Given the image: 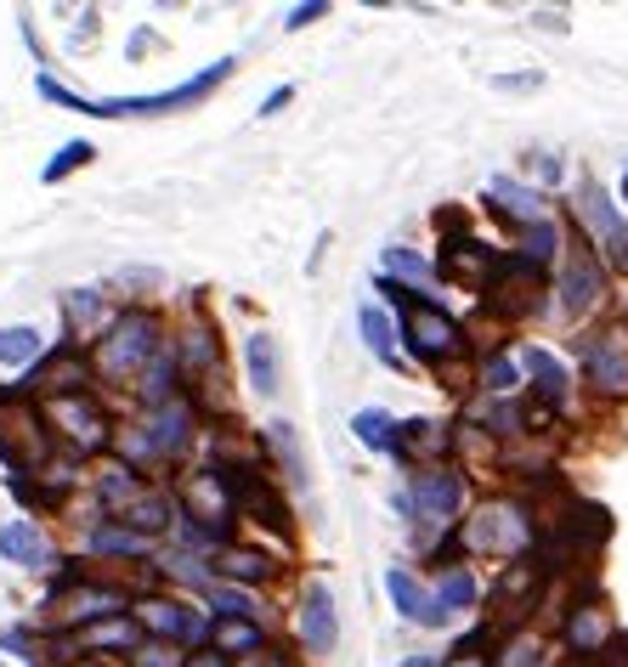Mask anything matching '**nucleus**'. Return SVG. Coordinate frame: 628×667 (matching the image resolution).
<instances>
[{
  "mask_svg": "<svg viewBox=\"0 0 628 667\" xmlns=\"http://www.w3.org/2000/svg\"><path fill=\"white\" fill-rule=\"evenodd\" d=\"M210 640H216V651H239V656H255V651H260V628H255L249 617H221V622L210 628Z\"/></svg>",
  "mask_w": 628,
  "mask_h": 667,
  "instance_id": "17",
  "label": "nucleus"
},
{
  "mask_svg": "<svg viewBox=\"0 0 628 667\" xmlns=\"http://www.w3.org/2000/svg\"><path fill=\"white\" fill-rule=\"evenodd\" d=\"M578 204H583V221H589V226H594V238H606V244H612V249H617V244H623V232H628V226H623V221H617V210H612V198H606V192H601V187H583V198H578Z\"/></svg>",
  "mask_w": 628,
  "mask_h": 667,
  "instance_id": "14",
  "label": "nucleus"
},
{
  "mask_svg": "<svg viewBox=\"0 0 628 667\" xmlns=\"http://www.w3.org/2000/svg\"><path fill=\"white\" fill-rule=\"evenodd\" d=\"M85 159H91V142H69V148H62V153L46 164V171H40V182H62L69 171H80Z\"/></svg>",
  "mask_w": 628,
  "mask_h": 667,
  "instance_id": "29",
  "label": "nucleus"
},
{
  "mask_svg": "<svg viewBox=\"0 0 628 667\" xmlns=\"http://www.w3.org/2000/svg\"><path fill=\"white\" fill-rule=\"evenodd\" d=\"M408 346L425 362H442V356H453L458 346H465V334H458V323L437 306H408Z\"/></svg>",
  "mask_w": 628,
  "mask_h": 667,
  "instance_id": "3",
  "label": "nucleus"
},
{
  "mask_svg": "<svg viewBox=\"0 0 628 667\" xmlns=\"http://www.w3.org/2000/svg\"><path fill=\"white\" fill-rule=\"evenodd\" d=\"M182 430H187V408H182V402H171V408H164V413L153 419V430H148V436H142L137 447L164 453V447H176V442H182Z\"/></svg>",
  "mask_w": 628,
  "mask_h": 667,
  "instance_id": "22",
  "label": "nucleus"
},
{
  "mask_svg": "<svg viewBox=\"0 0 628 667\" xmlns=\"http://www.w3.org/2000/svg\"><path fill=\"white\" fill-rule=\"evenodd\" d=\"M216 611H221V617H244L249 599H244V594H216Z\"/></svg>",
  "mask_w": 628,
  "mask_h": 667,
  "instance_id": "36",
  "label": "nucleus"
},
{
  "mask_svg": "<svg viewBox=\"0 0 628 667\" xmlns=\"http://www.w3.org/2000/svg\"><path fill=\"white\" fill-rule=\"evenodd\" d=\"M555 244H560V232H555L549 221H538V226H526V255H533V260L555 255Z\"/></svg>",
  "mask_w": 628,
  "mask_h": 667,
  "instance_id": "32",
  "label": "nucleus"
},
{
  "mask_svg": "<svg viewBox=\"0 0 628 667\" xmlns=\"http://www.w3.org/2000/svg\"><path fill=\"white\" fill-rule=\"evenodd\" d=\"M362 340L374 346V356L396 362V351H391V317H385L380 306H362Z\"/></svg>",
  "mask_w": 628,
  "mask_h": 667,
  "instance_id": "26",
  "label": "nucleus"
},
{
  "mask_svg": "<svg viewBox=\"0 0 628 667\" xmlns=\"http://www.w3.org/2000/svg\"><path fill=\"white\" fill-rule=\"evenodd\" d=\"M142 622L153 628V633H171V640H205V622H198L193 611H182V606H171V599H148L142 606Z\"/></svg>",
  "mask_w": 628,
  "mask_h": 667,
  "instance_id": "9",
  "label": "nucleus"
},
{
  "mask_svg": "<svg viewBox=\"0 0 628 667\" xmlns=\"http://www.w3.org/2000/svg\"><path fill=\"white\" fill-rule=\"evenodd\" d=\"M148 356H153V317L125 312V317L114 323V334L103 340V368H108L114 379H130Z\"/></svg>",
  "mask_w": 628,
  "mask_h": 667,
  "instance_id": "2",
  "label": "nucleus"
},
{
  "mask_svg": "<svg viewBox=\"0 0 628 667\" xmlns=\"http://www.w3.org/2000/svg\"><path fill=\"white\" fill-rule=\"evenodd\" d=\"M221 572H226V577H249V583H260V577L272 572V565H267V554H226V560H221Z\"/></svg>",
  "mask_w": 628,
  "mask_h": 667,
  "instance_id": "30",
  "label": "nucleus"
},
{
  "mask_svg": "<svg viewBox=\"0 0 628 667\" xmlns=\"http://www.w3.org/2000/svg\"><path fill=\"white\" fill-rule=\"evenodd\" d=\"M458 504H465V481H458L453 470H431V476L414 487V510L425 520H453Z\"/></svg>",
  "mask_w": 628,
  "mask_h": 667,
  "instance_id": "5",
  "label": "nucleus"
},
{
  "mask_svg": "<svg viewBox=\"0 0 628 667\" xmlns=\"http://www.w3.org/2000/svg\"><path fill=\"white\" fill-rule=\"evenodd\" d=\"M226 74H233V57H221V62H210L198 80H182V85H171V91H159V96H103V103H85V96H74V91H62L57 80H46L40 74V96H51L57 108H74V114H96V119H119V114H164V108H182V103H198V96H210Z\"/></svg>",
  "mask_w": 628,
  "mask_h": 667,
  "instance_id": "1",
  "label": "nucleus"
},
{
  "mask_svg": "<svg viewBox=\"0 0 628 667\" xmlns=\"http://www.w3.org/2000/svg\"><path fill=\"white\" fill-rule=\"evenodd\" d=\"M623 198H628V164H623Z\"/></svg>",
  "mask_w": 628,
  "mask_h": 667,
  "instance_id": "43",
  "label": "nucleus"
},
{
  "mask_svg": "<svg viewBox=\"0 0 628 667\" xmlns=\"http://www.w3.org/2000/svg\"><path fill=\"white\" fill-rule=\"evenodd\" d=\"M351 430H357V442H369V447H380V453H403V442H396V419L380 413V408H362V413L351 419Z\"/></svg>",
  "mask_w": 628,
  "mask_h": 667,
  "instance_id": "16",
  "label": "nucleus"
},
{
  "mask_svg": "<svg viewBox=\"0 0 628 667\" xmlns=\"http://www.w3.org/2000/svg\"><path fill=\"white\" fill-rule=\"evenodd\" d=\"M492 249H481V244H447V272L453 278H492Z\"/></svg>",
  "mask_w": 628,
  "mask_h": 667,
  "instance_id": "21",
  "label": "nucleus"
},
{
  "mask_svg": "<svg viewBox=\"0 0 628 667\" xmlns=\"http://www.w3.org/2000/svg\"><path fill=\"white\" fill-rule=\"evenodd\" d=\"M142 667H176V662H171V656H159V651H148V656H142Z\"/></svg>",
  "mask_w": 628,
  "mask_h": 667,
  "instance_id": "41",
  "label": "nucleus"
},
{
  "mask_svg": "<svg viewBox=\"0 0 628 667\" xmlns=\"http://www.w3.org/2000/svg\"><path fill=\"white\" fill-rule=\"evenodd\" d=\"M385 588H391L396 611H403L408 622H419V628H442V622H447V611L437 606V594H425L408 572H391V577H385Z\"/></svg>",
  "mask_w": 628,
  "mask_h": 667,
  "instance_id": "6",
  "label": "nucleus"
},
{
  "mask_svg": "<svg viewBox=\"0 0 628 667\" xmlns=\"http://www.w3.org/2000/svg\"><path fill=\"white\" fill-rule=\"evenodd\" d=\"M408 436H414V447H425V453H442V447H447V430H437V424H408Z\"/></svg>",
  "mask_w": 628,
  "mask_h": 667,
  "instance_id": "34",
  "label": "nucleus"
},
{
  "mask_svg": "<svg viewBox=\"0 0 628 667\" xmlns=\"http://www.w3.org/2000/svg\"><path fill=\"white\" fill-rule=\"evenodd\" d=\"M119 520H125L130 531H137V538H153V531H164V526H171V504H164L159 492H148V498H137V504H130Z\"/></svg>",
  "mask_w": 628,
  "mask_h": 667,
  "instance_id": "18",
  "label": "nucleus"
},
{
  "mask_svg": "<svg viewBox=\"0 0 628 667\" xmlns=\"http://www.w3.org/2000/svg\"><path fill=\"white\" fill-rule=\"evenodd\" d=\"M601 640H606V622H601V611H594V606H583V611L567 622V645H572V651H601Z\"/></svg>",
  "mask_w": 628,
  "mask_h": 667,
  "instance_id": "24",
  "label": "nucleus"
},
{
  "mask_svg": "<svg viewBox=\"0 0 628 667\" xmlns=\"http://www.w3.org/2000/svg\"><path fill=\"white\" fill-rule=\"evenodd\" d=\"M91 549H96V554H142V549H148V538H137V531H114V526H103V531L91 538Z\"/></svg>",
  "mask_w": 628,
  "mask_h": 667,
  "instance_id": "27",
  "label": "nucleus"
},
{
  "mask_svg": "<svg viewBox=\"0 0 628 667\" xmlns=\"http://www.w3.org/2000/svg\"><path fill=\"white\" fill-rule=\"evenodd\" d=\"M589 374L601 390H628V351L623 346H601L589 356Z\"/></svg>",
  "mask_w": 628,
  "mask_h": 667,
  "instance_id": "19",
  "label": "nucleus"
},
{
  "mask_svg": "<svg viewBox=\"0 0 628 667\" xmlns=\"http://www.w3.org/2000/svg\"><path fill=\"white\" fill-rule=\"evenodd\" d=\"M57 424L74 436L80 453H91V447H103V442H108V424H103V413H96L85 396H62V402H57Z\"/></svg>",
  "mask_w": 628,
  "mask_h": 667,
  "instance_id": "7",
  "label": "nucleus"
},
{
  "mask_svg": "<svg viewBox=\"0 0 628 667\" xmlns=\"http://www.w3.org/2000/svg\"><path fill=\"white\" fill-rule=\"evenodd\" d=\"M187 667H226V662H221V656H216V651H205V656H193V662H187Z\"/></svg>",
  "mask_w": 628,
  "mask_h": 667,
  "instance_id": "40",
  "label": "nucleus"
},
{
  "mask_svg": "<svg viewBox=\"0 0 628 667\" xmlns=\"http://www.w3.org/2000/svg\"><path fill=\"white\" fill-rule=\"evenodd\" d=\"M40 356V334L35 328H0V362H12V368H23V362Z\"/></svg>",
  "mask_w": 628,
  "mask_h": 667,
  "instance_id": "23",
  "label": "nucleus"
},
{
  "mask_svg": "<svg viewBox=\"0 0 628 667\" xmlns=\"http://www.w3.org/2000/svg\"><path fill=\"white\" fill-rule=\"evenodd\" d=\"M492 192V204H499L504 215H515L521 226H538V221H549V204L533 192V187H510V182H492L487 187Z\"/></svg>",
  "mask_w": 628,
  "mask_h": 667,
  "instance_id": "11",
  "label": "nucleus"
},
{
  "mask_svg": "<svg viewBox=\"0 0 628 667\" xmlns=\"http://www.w3.org/2000/svg\"><path fill=\"white\" fill-rule=\"evenodd\" d=\"M187 362H216V340H210V328H193V334H187Z\"/></svg>",
  "mask_w": 628,
  "mask_h": 667,
  "instance_id": "35",
  "label": "nucleus"
},
{
  "mask_svg": "<svg viewBox=\"0 0 628 667\" xmlns=\"http://www.w3.org/2000/svg\"><path fill=\"white\" fill-rule=\"evenodd\" d=\"M533 588H538V577H533V565H521L515 577H504V583H499V599H504V606H515V611H521V599L533 594Z\"/></svg>",
  "mask_w": 628,
  "mask_h": 667,
  "instance_id": "31",
  "label": "nucleus"
},
{
  "mask_svg": "<svg viewBox=\"0 0 628 667\" xmlns=\"http://www.w3.org/2000/svg\"><path fill=\"white\" fill-rule=\"evenodd\" d=\"M470 599H476V583H470V572H447V577H442V588H437V606H442L447 617H453V611H465Z\"/></svg>",
  "mask_w": 628,
  "mask_h": 667,
  "instance_id": "25",
  "label": "nucleus"
},
{
  "mask_svg": "<svg viewBox=\"0 0 628 667\" xmlns=\"http://www.w3.org/2000/svg\"><path fill=\"white\" fill-rule=\"evenodd\" d=\"M385 272H396V278H414V283H431V266H425L414 249H385Z\"/></svg>",
  "mask_w": 628,
  "mask_h": 667,
  "instance_id": "28",
  "label": "nucleus"
},
{
  "mask_svg": "<svg viewBox=\"0 0 628 667\" xmlns=\"http://www.w3.org/2000/svg\"><path fill=\"white\" fill-rule=\"evenodd\" d=\"M0 554L12 565H46V538L28 520H12V526H0Z\"/></svg>",
  "mask_w": 628,
  "mask_h": 667,
  "instance_id": "12",
  "label": "nucleus"
},
{
  "mask_svg": "<svg viewBox=\"0 0 628 667\" xmlns=\"http://www.w3.org/2000/svg\"><path fill=\"white\" fill-rule=\"evenodd\" d=\"M278 108H289V85H283V91H272V96H267V108H260V114H278Z\"/></svg>",
  "mask_w": 628,
  "mask_h": 667,
  "instance_id": "39",
  "label": "nucleus"
},
{
  "mask_svg": "<svg viewBox=\"0 0 628 667\" xmlns=\"http://www.w3.org/2000/svg\"><path fill=\"white\" fill-rule=\"evenodd\" d=\"M267 442L278 447V458H283V470H289V481L294 487H306V453H301V442H294V424H267Z\"/></svg>",
  "mask_w": 628,
  "mask_h": 667,
  "instance_id": "20",
  "label": "nucleus"
},
{
  "mask_svg": "<svg viewBox=\"0 0 628 667\" xmlns=\"http://www.w3.org/2000/svg\"><path fill=\"white\" fill-rule=\"evenodd\" d=\"M323 12H328V7H317V0H312V7H294V12L283 17V28H306V23H312V17H323Z\"/></svg>",
  "mask_w": 628,
  "mask_h": 667,
  "instance_id": "37",
  "label": "nucleus"
},
{
  "mask_svg": "<svg viewBox=\"0 0 628 667\" xmlns=\"http://www.w3.org/2000/svg\"><path fill=\"white\" fill-rule=\"evenodd\" d=\"M403 667H437V662H403Z\"/></svg>",
  "mask_w": 628,
  "mask_h": 667,
  "instance_id": "44",
  "label": "nucleus"
},
{
  "mask_svg": "<svg viewBox=\"0 0 628 667\" xmlns=\"http://www.w3.org/2000/svg\"><path fill=\"white\" fill-rule=\"evenodd\" d=\"M617 266H623V272H628V232H623V244H617Z\"/></svg>",
  "mask_w": 628,
  "mask_h": 667,
  "instance_id": "42",
  "label": "nucleus"
},
{
  "mask_svg": "<svg viewBox=\"0 0 628 667\" xmlns=\"http://www.w3.org/2000/svg\"><path fill=\"white\" fill-rule=\"evenodd\" d=\"M521 538H526V526L515 520V510H487L470 526V549H499V554H510Z\"/></svg>",
  "mask_w": 628,
  "mask_h": 667,
  "instance_id": "8",
  "label": "nucleus"
},
{
  "mask_svg": "<svg viewBox=\"0 0 628 667\" xmlns=\"http://www.w3.org/2000/svg\"><path fill=\"white\" fill-rule=\"evenodd\" d=\"M560 300H567V312H572V317H583L594 300H601V272H594V260H589V255H578V260L567 266V278H560Z\"/></svg>",
  "mask_w": 628,
  "mask_h": 667,
  "instance_id": "10",
  "label": "nucleus"
},
{
  "mask_svg": "<svg viewBox=\"0 0 628 667\" xmlns=\"http://www.w3.org/2000/svg\"><path fill=\"white\" fill-rule=\"evenodd\" d=\"M244 356H249L255 390L272 396V390H278V346H272V334H249V340H244Z\"/></svg>",
  "mask_w": 628,
  "mask_h": 667,
  "instance_id": "15",
  "label": "nucleus"
},
{
  "mask_svg": "<svg viewBox=\"0 0 628 667\" xmlns=\"http://www.w3.org/2000/svg\"><path fill=\"white\" fill-rule=\"evenodd\" d=\"M521 368L533 374V385L549 396V402H567V362H555L549 351H538V346H526L521 351Z\"/></svg>",
  "mask_w": 628,
  "mask_h": 667,
  "instance_id": "13",
  "label": "nucleus"
},
{
  "mask_svg": "<svg viewBox=\"0 0 628 667\" xmlns=\"http://www.w3.org/2000/svg\"><path fill=\"white\" fill-rule=\"evenodd\" d=\"M301 640H306V651H335V640H340V622H335V599H328V588L323 583H312L306 588V599H301Z\"/></svg>",
  "mask_w": 628,
  "mask_h": 667,
  "instance_id": "4",
  "label": "nucleus"
},
{
  "mask_svg": "<svg viewBox=\"0 0 628 667\" xmlns=\"http://www.w3.org/2000/svg\"><path fill=\"white\" fill-rule=\"evenodd\" d=\"M487 385H492V390H510V385H521V368H515L510 356H492V362H487Z\"/></svg>",
  "mask_w": 628,
  "mask_h": 667,
  "instance_id": "33",
  "label": "nucleus"
},
{
  "mask_svg": "<svg viewBox=\"0 0 628 667\" xmlns=\"http://www.w3.org/2000/svg\"><path fill=\"white\" fill-rule=\"evenodd\" d=\"M447 667H487V662H481V651H476V645H458V656H453Z\"/></svg>",
  "mask_w": 628,
  "mask_h": 667,
  "instance_id": "38",
  "label": "nucleus"
}]
</instances>
